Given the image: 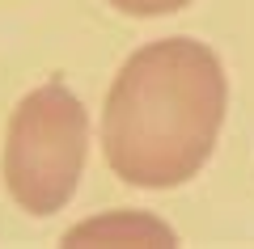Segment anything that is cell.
Instances as JSON below:
<instances>
[{"label":"cell","instance_id":"obj_1","mask_svg":"<svg viewBox=\"0 0 254 249\" xmlns=\"http://www.w3.org/2000/svg\"><path fill=\"white\" fill-rule=\"evenodd\" d=\"M225 68L195 38H161L119 68L102 114L110 169L165 190L203 169L225 123Z\"/></svg>","mask_w":254,"mask_h":249},{"label":"cell","instance_id":"obj_2","mask_svg":"<svg viewBox=\"0 0 254 249\" xmlns=\"http://www.w3.org/2000/svg\"><path fill=\"white\" fill-rule=\"evenodd\" d=\"M89 118L72 89L38 85L17 101L4 135V182L17 207L30 215H51L72 199L85 169Z\"/></svg>","mask_w":254,"mask_h":249},{"label":"cell","instance_id":"obj_3","mask_svg":"<svg viewBox=\"0 0 254 249\" xmlns=\"http://www.w3.org/2000/svg\"><path fill=\"white\" fill-rule=\"evenodd\" d=\"M68 245H174V232L144 211H110L68 232Z\"/></svg>","mask_w":254,"mask_h":249},{"label":"cell","instance_id":"obj_4","mask_svg":"<svg viewBox=\"0 0 254 249\" xmlns=\"http://www.w3.org/2000/svg\"><path fill=\"white\" fill-rule=\"evenodd\" d=\"M119 13H131V17H165V13L187 9L190 0H110Z\"/></svg>","mask_w":254,"mask_h":249}]
</instances>
